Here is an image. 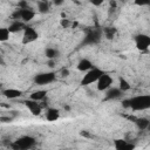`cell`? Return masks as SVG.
<instances>
[{
	"mask_svg": "<svg viewBox=\"0 0 150 150\" xmlns=\"http://www.w3.org/2000/svg\"><path fill=\"white\" fill-rule=\"evenodd\" d=\"M124 108H130L135 111H142L150 108V95H138L122 102Z\"/></svg>",
	"mask_w": 150,
	"mask_h": 150,
	"instance_id": "1",
	"label": "cell"
},
{
	"mask_svg": "<svg viewBox=\"0 0 150 150\" xmlns=\"http://www.w3.org/2000/svg\"><path fill=\"white\" fill-rule=\"evenodd\" d=\"M35 145V138L32 136H21L11 144V148L15 150H27Z\"/></svg>",
	"mask_w": 150,
	"mask_h": 150,
	"instance_id": "2",
	"label": "cell"
},
{
	"mask_svg": "<svg viewBox=\"0 0 150 150\" xmlns=\"http://www.w3.org/2000/svg\"><path fill=\"white\" fill-rule=\"evenodd\" d=\"M103 73H104V71H103L102 69L93 67L90 70H88V71L83 75V77H82V80H81V86H89V84H91V83H94V82H97V80L100 79V76H101Z\"/></svg>",
	"mask_w": 150,
	"mask_h": 150,
	"instance_id": "3",
	"label": "cell"
},
{
	"mask_svg": "<svg viewBox=\"0 0 150 150\" xmlns=\"http://www.w3.org/2000/svg\"><path fill=\"white\" fill-rule=\"evenodd\" d=\"M55 79H56V74L54 71H47V73H40L35 75L34 82L39 86H45V84H49L54 82Z\"/></svg>",
	"mask_w": 150,
	"mask_h": 150,
	"instance_id": "4",
	"label": "cell"
},
{
	"mask_svg": "<svg viewBox=\"0 0 150 150\" xmlns=\"http://www.w3.org/2000/svg\"><path fill=\"white\" fill-rule=\"evenodd\" d=\"M111 83H112V77H111L109 74H105V73H103V74L100 76V79L97 80V82H96V87H97V90H100V91H104V90H108V89L110 88Z\"/></svg>",
	"mask_w": 150,
	"mask_h": 150,
	"instance_id": "5",
	"label": "cell"
},
{
	"mask_svg": "<svg viewBox=\"0 0 150 150\" xmlns=\"http://www.w3.org/2000/svg\"><path fill=\"white\" fill-rule=\"evenodd\" d=\"M135 45L136 48L141 52L146 50L150 47V36L146 34H138L135 38Z\"/></svg>",
	"mask_w": 150,
	"mask_h": 150,
	"instance_id": "6",
	"label": "cell"
},
{
	"mask_svg": "<svg viewBox=\"0 0 150 150\" xmlns=\"http://www.w3.org/2000/svg\"><path fill=\"white\" fill-rule=\"evenodd\" d=\"M39 38L38 32L33 28V27H26L23 29V36H22V43L23 45H28L34 42L36 39Z\"/></svg>",
	"mask_w": 150,
	"mask_h": 150,
	"instance_id": "7",
	"label": "cell"
},
{
	"mask_svg": "<svg viewBox=\"0 0 150 150\" xmlns=\"http://www.w3.org/2000/svg\"><path fill=\"white\" fill-rule=\"evenodd\" d=\"M25 104H26V107L28 108V110H29L34 116H38V115L41 114V107H40V104L38 103V101H34V100L30 98V100L26 101Z\"/></svg>",
	"mask_w": 150,
	"mask_h": 150,
	"instance_id": "8",
	"label": "cell"
},
{
	"mask_svg": "<svg viewBox=\"0 0 150 150\" xmlns=\"http://www.w3.org/2000/svg\"><path fill=\"white\" fill-rule=\"evenodd\" d=\"M35 16V12L32 9V8H20V19L23 21V22H28L30 21Z\"/></svg>",
	"mask_w": 150,
	"mask_h": 150,
	"instance_id": "9",
	"label": "cell"
},
{
	"mask_svg": "<svg viewBox=\"0 0 150 150\" xmlns=\"http://www.w3.org/2000/svg\"><path fill=\"white\" fill-rule=\"evenodd\" d=\"M114 146L116 150H131L135 148L134 144L124 141V139H115L114 141Z\"/></svg>",
	"mask_w": 150,
	"mask_h": 150,
	"instance_id": "10",
	"label": "cell"
},
{
	"mask_svg": "<svg viewBox=\"0 0 150 150\" xmlns=\"http://www.w3.org/2000/svg\"><path fill=\"white\" fill-rule=\"evenodd\" d=\"M100 39H101V33L98 30H91L84 38L83 43H96L100 41Z\"/></svg>",
	"mask_w": 150,
	"mask_h": 150,
	"instance_id": "11",
	"label": "cell"
},
{
	"mask_svg": "<svg viewBox=\"0 0 150 150\" xmlns=\"http://www.w3.org/2000/svg\"><path fill=\"white\" fill-rule=\"evenodd\" d=\"M2 95L9 100L12 98H18L22 95V91L19 90V89H14V88H8V89H5L2 90Z\"/></svg>",
	"mask_w": 150,
	"mask_h": 150,
	"instance_id": "12",
	"label": "cell"
},
{
	"mask_svg": "<svg viewBox=\"0 0 150 150\" xmlns=\"http://www.w3.org/2000/svg\"><path fill=\"white\" fill-rule=\"evenodd\" d=\"M122 95V90L120 88H109L105 93V100H115V98H118L120 96Z\"/></svg>",
	"mask_w": 150,
	"mask_h": 150,
	"instance_id": "13",
	"label": "cell"
},
{
	"mask_svg": "<svg viewBox=\"0 0 150 150\" xmlns=\"http://www.w3.org/2000/svg\"><path fill=\"white\" fill-rule=\"evenodd\" d=\"M60 117V110L59 109H55V108H49L46 112V118L47 121L49 122H54V121H57Z\"/></svg>",
	"mask_w": 150,
	"mask_h": 150,
	"instance_id": "14",
	"label": "cell"
},
{
	"mask_svg": "<svg viewBox=\"0 0 150 150\" xmlns=\"http://www.w3.org/2000/svg\"><path fill=\"white\" fill-rule=\"evenodd\" d=\"M26 28V26L23 25L22 21H19V20H14L9 26H8V29L11 30V33H18L20 30H23Z\"/></svg>",
	"mask_w": 150,
	"mask_h": 150,
	"instance_id": "15",
	"label": "cell"
},
{
	"mask_svg": "<svg viewBox=\"0 0 150 150\" xmlns=\"http://www.w3.org/2000/svg\"><path fill=\"white\" fill-rule=\"evenodd\" d=\"M93 68V63L88 60V59H82L79 63H77V69L80 71H88Z\"/></svg>",
	"mask_w": 150,
	"mask_h": 150,
	"instance_id": "16",
	"label": "cell"
},
{
	"mask_svg": "<svg viewBox=\"0 0 150 150\" xmlns=\"http://www.w3.org/2000/svg\"><path fill=\"white\" fill-rule=\"evenodd\" d=\"M135 123L138 127V129L145 130V129H148V127L150 124V121L148 118H145V117H139V118H136L135 120Z\"/></svg>",
	"mask_w": 150,
	"mask_h": 150,
	"instance_id": "17",
	"label": "cell"
},
{
	"mask_svg": "<svg viewBox=\"0 0 150 150\" xmlns=\"http://www.w3.org/2000/svg\"><path fill=\"white\" fill-rule=\"evenodd\" d=\"M46 95H47V91L46 90H36V91H34V93L30 94V98L39 102V101H42L46 97Z\"/></svg>",
	"mask_w": 150,
	"mask_h": 150,
	"instance_id": "18",
	"label": "cell"
},
{
	"mask_svg": "<svg viewBox=\"0 0 150 150\" xmlns=\"http://www.w3.org/2000/svg\"><path fill=\"white\" fill-rule=\"evenodd\" d=\"M9 35H11V30L8 29V27L0 28V41H2V42L7 41L9 39Z\"/></svg>",
	"mask_w": 150,
	"mask_h": 150,
	"instance_id": "19",
	"label": "cell"
},
{
	"mask_svg": "<svg viewBox=\"0 0 150 150\" xmlns=\"http://www.w3.org/2000/svg\"><path fill=\"white\" fill-rule=\"evenodd\" d=\"M118 88L122 90V91H128L130 88H131V86H130V83L125 80V79H123V77H120V80H118Z\"/></svg>",
	"mask_w": 150,
	"mask_h": 150,
	"instance_id": "20",
	"label": "cell"
},
{
	"mask_svg": "<svg viewBox=\"0 0 150 150\" xmlns=\"http://www.w3.org/2000/svg\"><path fill=\"white\" fill-rule=\"evenodd\" d=\"M45 55L47 56V59H48V60H52V59H55V57L59 55V52H57L55 48L49 47V48H47V49H46Z\"/></svg>",
	"mask_w": 150,
	"mask_h": 150,
	"instance_id": "21",
	"label": "cell"
},
{
	"mask_svg": "<svg viewBox=\"0 0 150 150\" xmlns=\"http://www.w3.org/2000/svg\"><path fill=\"white\" fill-rule=\"evenodd\" d=\"M38 9L40 13L45 14V13H48L49 12V4L47 1H40L38 4Z\"/></svg>",
	"mask_w": 150,
	"mask_h": 150,
	"instance_id": "22",
	"label": "cell"
},
{
	"mask_svg": "<svg viewBox=\"0 0 150 150\" xmlns=\"http://www.w3.org/2000/svg\"><path fill=\"white\" fill-rule=\"evenodd\" d=\"M104 34H105L107 39H112V38H114V35H115V29H114V28L108 27V28H105V29H104Z\"/></svg>",
	"mask_w": 150,
	"mask_h": 150,
	"instance_id": "23",
	"label": "cell"
},
{
	"mask_svg": "<svg viewBox=\"0 0 150 150\" xmlns=\"http://www.w3.org/2000/svg\"><path fill=\"white\" fill-rule=\"evenodd\" d=\"M135 5H137V6H149L150 0H135Z\"/></svg>",
	"mask_w": 150,
	"mask_h": 150,
	"instance_id": "24",
	"label": "cell"
},
{
	"mask_svg": "<svg viewBox=\"0 0 150 150\" xmlns=\"http://www.w3.org/2000/svg\"><path fill=\"white\" fill-rule=\"evenodd\" d=\"M69 25H70V22H69V20H68V19H66V18L61 19V26H62L63 28L69 27Z\"/></svg>",
	"mask_w": 150,
	"mask_h": 150,
	"instance_id": "25",
	"label": "cell"
},
{
	"mask_svg": "<svg viewBox=\"0 0 150 150\" xmlns=\"http://www.w3.org/2000/svg\"><path fill=\"white\" fill-rule=\"evenodd\" d=\"M90 2H91L94 6H101V5L104 2V0H90Z\"/></svg>",
	"mask_w": 150,
	"mask_h": 150,
	"instance_id": "26",
	"label": "cell"
},
{
	"mask_svg": "<svg viewBox=\"0 0 150 150\" xmlns=\"http://www.w3.org/2000/svg\"><path fill=\"white\" fill-rule=\"evenodd\" d=\"M63 1H64V0H53V4H54L55 6H61V5L63 4Z\"/></svg>",
	"mask_w": 150,
	"mask_h": 150,
	"instance_id": "27",
	"label": "cell"
},
{
	"mask_svg": "<svg viewBox=\"0 0 150 150\" xmlns=\"http://www.w3.org/2000/svg\"><path fill=\"white\" fill-rule=\"evenodd\" d=\"M54 64H55V62H54V59H52V60H49L48 61V67H54Z\"/></svg>",
	"mask_w": 150,
	"mask_h": 150,
	"instance_id": "28",
	"label": "cell"
},
{
	"mask_svg": "<svg viewBox=\"0 0 150 150\" xmlns=\"http://www.w3.org/2000/svg\"><path fill=\"white\" fill-rule=\"evenodd\" d=\"M81 136H83V137H90V135H89L88 131H81Z\"/></svg>",
	"mask_w": 150,
	"mask_h": 150,
	"instance_id": "29",
	"label": "cell"
},
{
	"mask_svg": "<svg viewBox=\"0 0 150 150\" xmlns=\"http://www.w3.org/2000/svg\"><path fill=\"white\" fill-rule=\"evenodd\" d=\"M68 74H69V70L68 69H63L62 70V76H67Z\"/></svg>",
	"mask_w": 150,
	"mask_h": 150,
	"instance_id": "30",
	"label": "cell"
},
{
	"mask_svg": "<svg viewBox=\"0 0 150 150\" xmlns=\"http://www.w3.org/2000/svg\"><path fill=\"white\" fill-rule=\"evenodd\" d=\"M27 1H32V0H27Z\"/></svg>",
	"mask_w": 150,
	"mask_h": 150,
	"instance_id": "31",
	"label": "cell"
}]
</instances>
